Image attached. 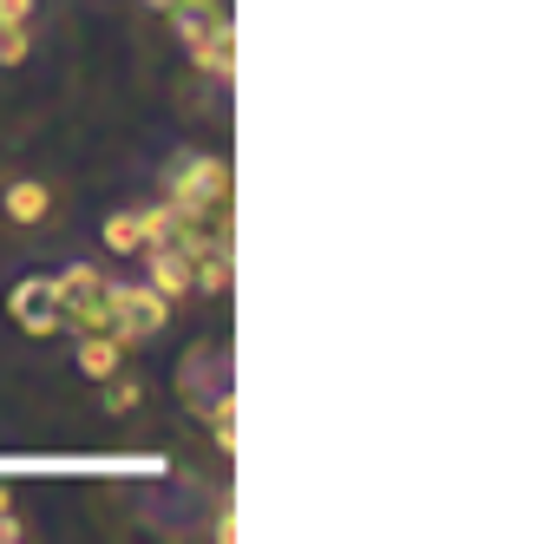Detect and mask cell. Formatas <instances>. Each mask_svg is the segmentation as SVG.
Returning <instances> with one entry per match:
<instances>
[{
  "instance_id": "cell-1",
  "label": "cell",
  "mask_w": 557,
  "mask_h": 544,
  "mask_svg": "<svg viewBox=\"0 0 557 544\" xmlns=\"http://www.w3.org/2000/svg\"><path fill=\"white\" fill-rule=\"evenodd\" d=\"M230 197H236V177L223 158L210 151H177L164 164V203L177 217H230Z\"/></svg>"
},
{
  "instance_id": "cell-2",
  "label": "cell",
  "mask_w": 557,
  "mask_h": 544,
  "mask_svg": "<svg viewBox=\"0 0 557 544\" xmlns=\"http://www.w3.org/2000/svg\"><path fill=\"white\" fill-rule=\"evenodd\" d=\"M106 329L125 342V348H151L164 329H171V302L151 289V283H112V309H106Z\"/></svg>"
},
{
  "instance_id": "cell-3",
  "label": "cell",
  "mask_w": 557,
  "mask_h": 544,
  "mask_svg": "<svg viewBox=\"0 0 557 544\" xmlns=\"http://www.w3.org/2000/svg\"><path fill=\"white\" fill-rule=\"evenodd\" d=\"M53 296H60V322L66 329H106V309H112V283L99 276L92 262H73V269H60L53 276Z\"/></svg>"
},
{
  "instance_id": "cell-4",
  "label": "cell",
  "mask_w": 557,
  "mask_h": 544,
  "mask_svg": "<svg viewBox=\"0 0 557 544\" xmlns=\"http://www.w3.org/2000/svg\"><path fill=\"white\" fill-rule=\"evenodd\" d=\"M230 394V355L223 348H210V342H190L184 348V361H177V400L203 420V407L210 400H223Z\"/></svg>"
},
{
  "instance_id": "cell-5",
  "label": "cell",
  "mask_w": 557,
  "mask_h": 544,
  "mask_svg": "<svg viewBox=\"0 0 557 544\" xmlns=\"http://www.w3.org/2000/svg\"><path fill=\"white\" fill-rule=\"evenodd\" d=\"M8 316H14V322H21V335H34V342H47V335H60V329H66V322H60L53 276H27V283H14Z\"/></svg>"
},
{
  "instance_id": "cell-6",
  "label": "cell",
  "mask_w": 557,
  "mask_h": 544,
  "mask_svg": "<svg viewBox=\"0 0 557 544\" xmlns=\"http://www.w3.org/2000/svg\"><path fill=\"white\" fill-rule=\"evenodd\" d=\"M138 256H145V269H151L145 283H151V289H158L164 302L190 296V249H184V243H171V236H164V243H145Z\"/></svg>"
},
{
  "instance_id": "cell-7",
  "label": "cell",
  "mask_w": 557,
  "mask_h": 544,
  "mask_svg": "<svg viewBox=\"0 0 557 544\" xmlns=\"http://www.w3.org/2000/svg\"><path fill=\"white\" fill-rule=\"evenodd\" d=\"M125 355H132V348H125L112 329H86V335H79V374H86V381L119 374V368H125Z\"/></svg>"
},
{
  "instance_id": "cell-8",
  "label": "cell",
  "mask_w": 557,
  "mask_h": 544,
  "mask_svg": "<svg viewBox=\"0 0 557 544\" xmlns=\"http://www.w3.org/2000/svg\"><path fill=\"white\" fill-rule=\"evenodd\" d=\"M190 60H197V73H210V79H230L236 73V27L230 21H216L197 47H190Z\"/></svg>"
},
{
  "instance_id": "cell-9",
  "label": "cell",
  "mask_w": 557,
  "mask_h": 544,
  "mask_svg": "<svg viewBox=\"0 0 557 544\" xmlns=\"http://www.w3.org/2000/svg\"><path fill=\"white\" fill-rule=\"evenodd\" d=\"M0 210H8L21 230H34V223H47V210H53V190L40 184V177H21V184H8V197H0Z\"/></svg>"
},
{
  "instance_id": "cell-10",
  "label": "cell",
  "mask_w": 557,
  "mask_h": 544,
  "mask_svg": "<svg viewBox=\"0 0 557 544\" xmlns=\"http://www.w3.org/2000/svg\"><path fill=\"white\" fill-rule=\"evenodd\" d=\"M164 21L177 27V40H184V47H197V40H203V34H210L216 21H230V14L216 8V0H177V8H171Z\"/></svg>"
},
{
  "instance_id": "cell-11",
  "label": "cell",
  "mask_w": 557,
  "mask_h": 544,
  "mask_svg": "<svg viewBox=\"0 0 557 544\" xmlns=\"http://www.w3.org/2000/svg\"><path fill=\"white\" fill-rule=\"evenodd\" d=\"M145 236H151L145 210H119V217H106V249H112V256H138Z\"/></svg>"
},
{
  "instance_id": "cell-12",
  "label": "cell",
  "mask_w": 557,
  "mask_h": 544,
  "mask_svg": "<svg viewBox=\"0 0 557 544\" xmlns=\"http://www.w3.org/2000/svg\"><path fill=\"white\" fill-rule=\"evenodd\" d=\"M99 400H106V413H132V407L145 400V381L119 368V374H106V381H99Z\"/></svg>"
},
{
  "instance_id": "cell-13",
  "label": "cell",
  "mask_w": 557,
  "mask_h": 544,
  "mask_svg": "<svg viewBox=\"0 0 557 544\" xmlns=\"http://www.w3.org/2000/svg\"><path fill=\"white\" fill-rule=\"evenodd\" d=\"M203 413H210V440H216L223 453H236V400L223 394V400H210Z\"/></svg>"
},
{
  "instance_id": "cell-14",
  "label": "cell",
  "mask_w": 557,
  "mask_h": 544,
  "mask_svg": "<svg viewBox=\"0 0 557 544\" xmlns=\"http://www.w3.org/2000/svg\"><path fill=\"white\" fill-rule=\"evenodd\" d=\"M34 53V27H0V66H27Z\"/></svg>"
},
{
  "instance_id": "cell-15",
  "label": "cell",
  "mask_w": 557,
  "mask_h": 544,
  "mask_svg": "<svg viewBox=\"0 0 557 544\" xmlns=\"http://www.w3.org/2000/svg\"><path fill=\"white\" fill-rule=\"evenodd\" d=\"M27 537V524H21V511L8 505V485H0V544H21Z\"/></svg>"
},
{
  "instance_id": "cell-16",
  "label": "cell",
  "mask_w": 557,
  "mask_h": 544,
  "mask_svg": "<svg viewBox=\"0 0 557 544\" xmlns=\"http://www.w3.org/2000/svg\"><path fill=\"white\" fill-rule=\"evenodd\" d=\"M0 27H34V0H0Z\"/></svg>"
},
{
  "instance_id": "cell-17",
  "label": "cell",
  "mask_w": 557,
  "mask_h": 544,
  "mask_svg": "<svg viewBox=\"0 0 557 544\" xmlns=\"http://www.w3.org/2000/svg\"><path fill=\"white\" fill-rule=\"evenodd\" d=\"M216 537H223V544H230V537H243V531H236V505H223V518H216Z\"/></svg>"
},
{
  "instance_id": "cell-18",
  "label": "cell",
  "mask_w": 557,
  "mask_h": 544,
  "mask_svg": "<svg viewBox=\"0 0 557 544\" xmlns=\"http://www.w3.org/2000/svg\"><path fill=\"white\" fill-rule=\"evenodd\" d=\"M145 8H151V14H171V8H177V0H145Z\"/></svg>"
}]
</instances>
